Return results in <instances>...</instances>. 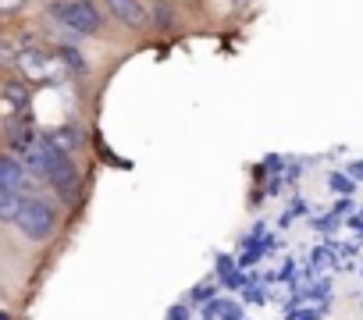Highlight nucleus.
Segmentation results:
<instances>
[{"instance_id":"f257e3e1","label":"nucleus","mask_w":363,"mask_h":320,"mask_svg":"<svg viewBox=\"0 0 363 320\" xmlns=\"http://www.w3.org/2000/svg\"><path fill=\"white\" fill-rule=\"evenodd\" d=\"M15 224H18V232H22L29 242H47V239L54 235V228H57V214H54V207H50L47 200L26 196V200H22V210H18V217H15Z\"/></svg>"},{"instance_id":"f03ea898","label":"nucleus","mask_w":363,"mask_h":320,"mask_svg":"<svg viewBox=\"0 0 363 320\" xmlns=\"http://www.w3.org/2000/svg\"><path fill=\"white\" fill-rule=\"evenodd\" d=\"M54 18L68 25L79 36H96L104 29V11L93 0H75V4H54Z\"/></svg>"},{"instance_id":"7ed1b4c3","label":"nucleus","mask_w":363,"mask_h":320,"mask_svg":"<svg viewBox=\"0 0 363 320\" xmlns=\"http://www.w3.org/2000/svg\"><path fill=\"white\" fill-rule=\"evenodd\" d=\"M47 142H50V139H47ZM47 182L54 185V193H57L65 203H72L75 193H79V171H75V164H72V156H68L65 149H57L54 142H50V153H47Z\"/></svg>"},{"instance_id":"20e7f679","label":"nucleus","mask_w":363,"mask_h":320,"mask_svg":"<svg viewBox=\"0 0 363 320\" xmlns=\"http://www.w3.org/2000/svg\"><path fill=\"white\" fill-rule=\"evenodd\" d=\"M104 8H107V15H111L118 25H125V29H132V33L146 29V22H150V11H146L143 0H104Z\"/></svg>"},{"instance_id":"39448f33","label":"nucleus","mask_w":363,"mask_h":320,"mask_svg":"<svg viewBox=\"0 0 363 320\" xmlns=\"http://www.w3.org/2000/svg\"><path fill=\"white\" fill-rule=\"evenodd\" d=\"M26 185H29L26 164H22V160H15V156H8V153H0V189H11V193L22 196Z\"/></svg>"},{"instance_id":"423d86ee","label":"nucleus","mask_w":363,"mask_h":320,"mask_svg":"<svg viewBox=\"0 0 363 320\" xmlns=\"http://www.w3.org/2000/svg\"><path fill=\"white\" fill-rule=\"evenodd\" d=\"M15 64L22 68V75H26V79H40V82L54 79V68H57V64H54L47 54H40V50H22Z\"/></svg>"},{"instance_id":"0eeeda50","label":"nucleus","mask_w":363,"mask_h":320,"mask_svg":"<svg viewBox=\"0 0 363 320\" xmlns=\"http://www.w3.org/2000/svg\"><path fill=\"white\" fill-rule=\"evenodd\" d=\"M26 103H29V93H26L22 86H8L4 96H0V114H4V118L26 114Z\"/></svg>"},{"instance_id":"6e6552de","label":"nucleus","mask_w":363,"mask_h":320,"mask_svg":"<svg viewBox=\"0 0 363 320\" xmlns=\"http://www.w3.org/2000/svg\"><path fill=\"white\" fill-rule=\"evenodd\" d=\"M47 139H50L57 149H65V153H72L75 146H82V132H79V128H57V132H50Z\"/></svg>"},{"instance_id":"1a4fd4ad","label":"nucleus","mask_w":363,"mask_h":320,"mask_svg":"<svg viewBox=\"0 0 363 320\" xmlns=\"http://www.w3.org/2000/svg\"><path fill=\"white\" fill-rule=\"evenodd\" d=\"M22 200L26 196H18L11 189H0V221H15L18 210H22Z\"/></svg>"},{"instance_id":"9d476101","label":"nucleus","mask_w":363,"mask_h":320,"mask_svg":"<svg viewBox=\"0 0 363 320\" xmlns=\"http://www.w3.org/2000/svg\"><path fill=\"white\" fill-rule=\"evenodd\" d=\"M153 11H157V15H153V22H157V29H167V25L174 22V8L167 4V0H160V4H157Z\"/></svg>"},{"instance_id":"9b49d317","label":"nucleus","mask_w":363,"mask_h":320,"mask_svg":"<svg viewBox=\"0 0 363 320\" xmlns=\"http://www.w3.org/2000/svg\"><path fill=\"white\" fill-rule=\"evenodd\" d=\"M29 0H0V15H15L18 8H26Z\"/></svg>"},{"instance_id":"f8f14e48","label":"nucleus","mask_w":363,"mask_h":320,"mask_svg":"<svg viewBox=\"0 0 363 320\" xmlns=\"http://www.w3.org/2000/svg\"><path fill=\"white\" fill-rule=\"evenodd\" d=\"M167 320H189V306H186V302L171 306V309H167Z\"/></svg>"},{"instance_id":"ddd939ff","label":"nucleus","mask_w":363,"mask_h":320,"mask_svg":"<svg viewBox=\"0 0 363 320\" xmlns=\"http://www.w3.org/2000/svg\"><path fill=\"white\" fill-rule=\"evenodd\" d=\"M221 320H242V309H239L235 302H225V309H221Z\"/></svg>"},{"instance_id":"4468645a","label":"nucleus","mask_w":363,"mask_h":320,"mask_svg":"<svg viewBox=\"0 0 363 320\" xmlns=\"http://www.w3.org/2000/svg\"><path fill=\"white\" fill-rule=\"evenodd\" d=\"M193 295H196V302H207V299L214 295V288H211V285H200V288H193Z\"/></svg>"},{"instance_id":"2eb2a0df","label":"nucleus","mask_w":363,"mask_h":320,"mask_svg":"<svg viewBox=\"0 0 363 320\" xmlns=\"http://www.w3.org/2000/svg\"><path fill=\"white\" fill-rule=\"evenodd\" d=\"M335 189H342V193H349V189H352V182H349L345 175H335Z\"/></svg>"},{"instance_id":"dca6fc26","label":"nucleus","mask_w":363,"mask_h":320,"mask_svg":"<svg viewBox=\"0 0 363 320\" xmlns=\"http://www.w3.org/2000/svg\"><path fill=\"white\" fill-rule=\"evenodd\" d=\"M317 316H320V313H317V309H310V313H296L292 320H317Z\"/></svg>"},{"instance_id":"f3484780","label":"nucleus","mask_w":363,"mask_h":320,"mask_svg":"<svg viewBox=\"0 0 363 320\" xmlns=\"http://www.w3.org/2000/svg\"><path fill=\"white\" fill-rule=\"evenodd\" d=\"M50 4H75V0H50Z\"/></svg>"},{"instance_id":"a211bd4d","label":"nucleus","mask_w":363,"mask_h":320,"mask_svg":"<svg viewBox=\"0 0 363 320\" xmlns=\"http://www.w3.org/2000/svg\"><path fill=\"white\" fill-rule=\"evenodd\" d=\"M0 320H11V316H4V313H0Z\"/></svg>"}]
</instances>
